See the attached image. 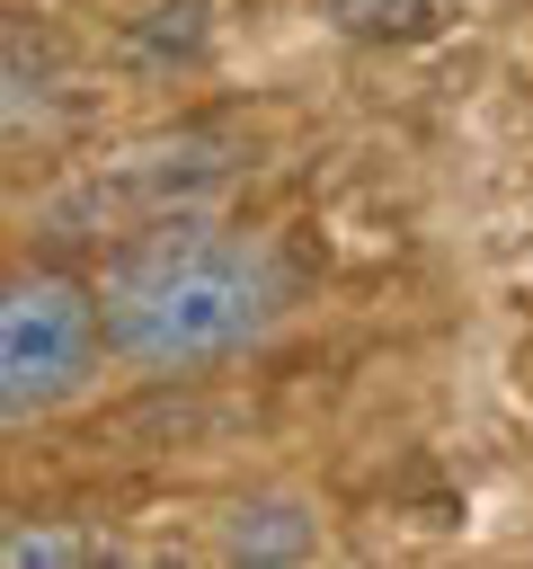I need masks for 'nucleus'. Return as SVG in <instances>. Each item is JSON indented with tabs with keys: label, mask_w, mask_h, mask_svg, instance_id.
I'll return each mask as SVG.
<instances>
[{
	"label": "nucleus",
	"mask_w": 533,
	"mask_h": 569,
	"mask_svg": "<svg viewBox=\"0 0 533 569\" xmlns=\"http://www.w3.org/2000/svg\"><path fill=\"white\" fill-rule=\"evenodd\" d=\"M98 311H107V356L115 365H133V373H204V365L249 356L293 311V258L266 231L178 213V222L142 231L107 267Z\"/></svg>",
	"instance_id": "obj_1"
},
{
	"label": "nucleus",
	"mask_w": 533,
	"mask_h": 569,
	"mask_svg": "<svg viewBox=\"0 0 533 569\" xmlns=\"http://www.w3.org/2000/svg\"><path fill=\"white\" fill-rule=\"evenodd\" d=\"M98 356H107L98 284H80L62 267L0 276V427L80 400L98 382Z\"/></svg>",
	"instance_id": "obj_2"
},
{
	"label": "nucleus",
	"mask_w": 533,
	"mask_h": 569,
	"mask_svg": "<svg viewBox=\"0 0 533 569\" xmlns=\"http://www.w3.org/2000/svg\"><path fill=\"white\" fill-rule=\"evenodd\" d=\"M320 542V525L293 507V498H240L231 516H222V551L231 560H302Z\"/></svg>",
	"instance_id": "obj_3"
},
{
	"label": "nucleus",
	"mask_w": 533,
	"mask_h": 569,
	"mask_svg": "<svg viewBox=\"0 0 533 569\" xmlns=\"http://www.w3.org/2000/svg\"><path fill=\"white\" fill-rule=\"evenodd\" d=\"M329 18L346 36H373V44H418L453 18V0H329Z\"/></svg>",
	"instance_id": "obj_4"
},
{
	"label": "nucleus",
	"mask_w": 533,
	"mask_h": 569,
	"mask_svg": "<svg viewBox=\"0 0 533 569\" xmlns=\"http://www.w3.org/2000/svg\"><path fill=\"white\" fill-rule=\"evenodd\" d=\"M62 560H115L107 533H71V525H18L0 533V569H62Z\"/></svg>",
	"instance_id": "obj_5"
}]
</instances>
